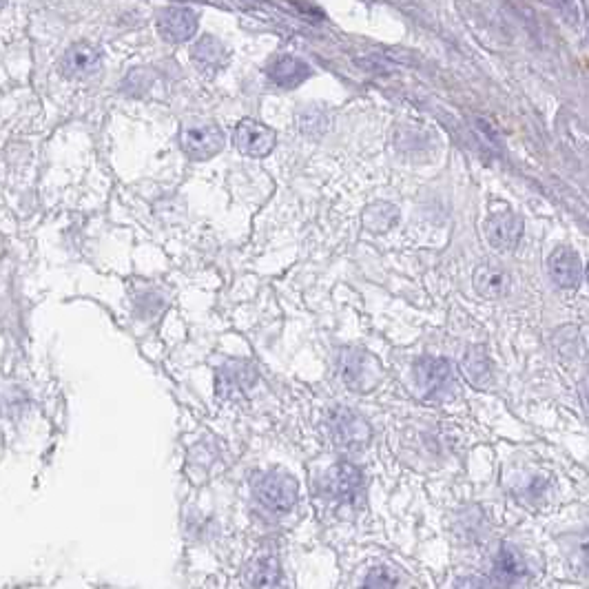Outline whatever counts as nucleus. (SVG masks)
<instances>
[{
  "instance_id": "nucleus-1",
  "label": "nucleus",
  "mask_w": 589,
  "mask_h": 589,
  "mask_svg": "<svg viewBox=\"0 0 589 589\" xmlns=\"http://www.w3.org/2000/svg\"><path fill=\"white\" fill-rule=\"evenodd\" d=\"M415 388L423 399L446 401L454 392V368L446 359L423 357L412 366Z\"/></svg>"
},
{
  "instance_id": "nucleus-2",
  "label": "nucleus",
  "mask_w": 589,
  "mask_h": 589,
  "mask_svg": "<svg viewBox=\"0 0 589 589\" xmlns=\"http://www.w3.org/2000/svg\"><path fill=\"white\" fill-rule=\"evenodd\" d=\"M257 503L271 514H286L295 508L297 483L284 472H264L253 483Z\"/></svg>"
},
{
  "instance_id": "nucleus-3",
  "label": "nucleus",
  "mask_w": 589,
  "mask_h": 589,
  "mask_svg": "<svg viewBox=\"0 0 589 589\" xmlns=\"http://www.w3.org/2000/svg\"><path fill=\"white\" fill-rule=\"evenodd\" d=\"M226 138L220 124L189 120L180 129V147L191 160H211L224 149Z\"/></svg>"
},
{
  "instance_id": "nucleus-4",
  "label": "nucleus",
  "mask_w": 589,
  "mask_h": 589,
  "mask_svg": "<svg viewBox=\"0 0 589 589\" xmlns=\"http://www.w3.org/2000/svg\"><path fill=\"white\" fill-rule=\"evenodd\" d=\"M328 432L339 448L359 450L370 441V426L355 410L337 408L328 415Z\"/></svg>"
},
{
  "instance_id": "nucleus-5",
  "label": "nucleus",
  "mask_w": 589,
  "mask_h": 589,
  "mask_svg": "<svg viewBox=\"0 0 589 589\" xmlns=\"http://www.w3.org/2000/svg\"><path fill=\"white\" fill-rule=\"evenodd\" d=\"M277 133L257 120H242L233 133L235 149L248 158H266L275 149Z\"/></svg>"
},
{
  "instance_id": "nucleus-6",
  "label": "nucleus",
  "mask_w": 589,
  "mask_h": 589,
  "mask_svg": "<svg viewBox=\"0 0 589 589\" xmlns=\"http://www.w3.org/2000/svg\"><path fill=\"white\" fill-rule=\"evenodd\" d=\"M523 235V217L514 211L492 213L485 222V237L490 246L499 253H510L521 242Z\"/></svg>"
},
{
  "instance_id": "nucleus-7",
  "label": "nucleus",
  "mask_w": 589,
  "mask_h": 589,
  "mask_svg": "<svg viewBox=\"0 0 589 589\" xmlns=\"http://www.w3.org/2000/svg\"><path fill=\"white\" fill-rule=\"evenodd\" d=\"M102 67V54L98 47L89 43L71 45L58 62V71L69 80H82L98 74Z\"/></svg>"
},
{
  "instance_id": "nucleus-8",
  "label": "nucleus",
  "mask_w": 589,
  "mask_h": 589,
  "mask_svg": "<svg viewBox=\"0 0 589 589\" xmlns=\"http://www.w3.org/2000/svg\"><path fill=\"white\" fill-rule=\"evenodd\" d=\"M158 31L169 43H186L198 31V16L189 7H167L158 16Z\"/></svg>"
},
{
  "instance_id": "nucleus-9",
  "label": "nucleus",
  "mask_w": 589,
  "mask_h": 589,
  "mask_svg": "<svg viewBox=\"0 0 589 589\" xmlns=\"http://www.w3.org/2000/svg\"><path fill=\"white\" fill-rule=\"evenodd\" d=\"M547 271H550L552 282L558 288H565V291H572V288H578V284L583 282L581 255L570 246L556 248L550 255V262H547Z\"/></svg>"
},
{
  "instance_id": "nucleus-10",
  "label": "nucleus",
  "mask_w": 589,
  "mask_h": 589,
  "mask_svg": "<svg viewBox=\"0 0 589 589\" xmlns=\"http://www.w3.org/2000/svg\"><path fill=\"white\" fill-rule=\"evenodd\" d=\"M361 483H364V477H361V472L355 468V465L341 461L328 472L324 485H326V494L333 501L353 503L357 501V496L361 492Z\"/></svg>"
},
{
  "instance_id": "nucleus-11",
  "label": "nucleus",
  "mask_w": 589,
  "mask_h": 589,
  "mask_svg": "<svg viewBox=\"0 0 589 589\" xmlns=\"http://www.w3.org/2000/svg\"><path fill=\"white\" fill-rule=\"evenodd\" d=\"M525 576L523 556L510 545H503L492 563V583L496 589H512Z\"/></svg>"
},
{
  "instance_id": "nucleus-12",
  "label": "nucleus",
  "mask_w": 589,
  "mask_h": 589,
  "mask_svg": "<svg viewBox=\"0 0 589 589\" xmlns=\"http://www.w3.org/2000/svg\"><path fill=\"white\" fill-rule=\"evenodd\" d=\"M510 275L503 266L496 264H479L474 268L472 275V286L479 297L483 299H501L510 291Z\"/></svg>"
},
{
  "instance_id": "nucleus-13",
  "label": "nucleus",
  "mask_w": 589,
  "mask_h": 589,
  "mask_svg": "<svg viewBox=\"0 0 589 589\" xmlns=\"http://www.w3.org/2000/svg\"><path fill=\"white\" fill-rule=\"evenodd\" d=\"M191 58L200 71L217 74V71H222L226 67V62H229V51H226V47L215 36L206 34L193 45Z\"/></svg>"
},
{
  "instance_id": "nucleus-14",
  "label": "nucleus",
  "mask_w": 589,
  "mask_h": 589,
  "mask_svg": "<svg viewBox=\"0 0 589 589\" xmlns=\"http://www.w3.org/2000/svg\"><path fill=\"white\" fill-rule=\"evenodd\" d=\"M268 78H271L277 87L282 89H295L310 78V67L306 62L293 56H282L277 58L271 67L266 69Z\"/></svg>"
},
{
  "instance_id": "nucleus-15",
  "label": "nucleus",
  "mask_w": 589,
  "mask_h": 589,
  "mask_svg": "<svg viewBox=\"0 0 589 589\" xmlns=\"http://www.w3.org/2000/svg\"><path fill=\"white\" fill-rule=\"evenodd\" d=\"M244 583L248 589H279L282 585V570L271 556H260L246 565Z\"/></svg>"
},
{
  "instance_id": "nucleus-16",
  "label": "nucleus",
  "mask_w": 589,
  "mask_h": 589,
  "mask_svg": "<svg viewBox=\"0 0 589 589\" xmlns=\"http://www.w3.org/2000/svg\"><path fill=\"white\" fill-rule=\"evenodd\" d=\"M257 381V372L248 364H229L217 375V392L224 397H237L251 388Z\"/></svg>"
},
{
  "instance_id": "nucleus-17",
  "label": "nucleus",
  "mask_w": 589,
  "mask_h": 589,
  "mask_svg": "<svg viewBox=\"0 0 589 589\" xmlns=\"http://www.w3.org/2000/svg\"><path fill=\"white\" fill-rule=\"evenodd\" d=\"M399 222V209L390 202H375L361 213V224L370 233H386Z\"/></svg>"
},
{
  "instance_id": "nucleus-18",
  "label": "nucleus",
  "mask_w": 589,
  "mask_h": 589,
  "mask_svg": "<svg viewBox=\"0 0 589 589\" xmlns=\"http://www.w3.org/2000/svg\"><path fill=\"white\" fill-rule=\"evenodd\" d=\"M370 359L361 350H344L341 355V375L350 388H366V375H368Z\"/></svg>"
},
{
  "instance_id": "nucleus-19",
  "label": "nucleus",
  "mask_w": 589,
  "mask_h": 589,
  "mask_svg": "<svg viewBox=\"0 0 589 589\" xmlns=\"http://www.w3.org/2000/svg\"><path fill=\"white\" fill-rule=\"evenodd\" d=\"M463 372H465V377L470 379V384H474V386L481 388V386L488 384V379L492 375L488 355H485L481 348H472L463 359Z\"/></svg>"
},
{
  "instance_id": "nucleus-20",
  "label": "nucleus",
  "mask_w": 589,
  "mask_h": 589,
  "mask_svg": "<svg viewBox=\"0 0 589 589\" xmlns=\"http://www.w3.org/2000/svg\"><path fill=\"white\" fill-rule=\"evenodd\" d=\"M361 589H395V576L388 570H372L366 578Z\"/></svg>"
},
{
  "instance_id": "nucleus-21",
  "label": "nucleus",
  "mask_w": 589,
  "mask_h": 589,
  "mask_svg": "<svg viewBox=\"0 0 589 589\" xmlns=\"http://www.w3.org/2000/svg\"><path fill=\"white\" fill-rule=\"evenodd\" d=\"M454 589H488V585H485V581L479 576H465Z\"/></svg>"
},
{
  "instance_id": "nucleus-22",
  "label": "nucleus",
  "mask_w": 589,
  "mask_h": 589,
  "mask_svg": "<svg viewBox=\"0 0 589 589\" xmlns=\"http://www.w3.org/2000/svg\"><path fill=\"white\" fill-rule=\"evenodd\" d=\"M260 3H262V0H237V5H240L242 9H253Z\"/></svg>"
},
{
  "instance_id": "nucleus-23",
  "label": "nucleus",
  "mask_w": 589,
  "mask_h": 589,
  "mask_svg": "<svg viewBox=\"0 0 589 589\" xmlns=\"http://www.w3.org/2000/svg\"><path fill=\"white\" fill-rule=\"evenodd\" d=\"M7 3H9V0H0V9H5Z\"/></svg>"
}]
</instances>
